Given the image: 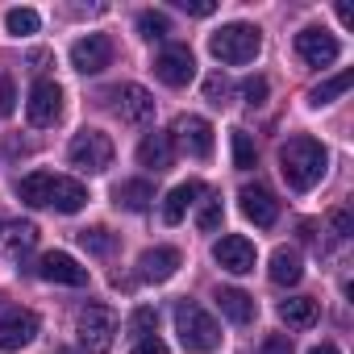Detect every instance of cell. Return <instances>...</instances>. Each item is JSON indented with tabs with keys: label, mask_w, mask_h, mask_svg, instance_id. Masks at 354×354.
<instances>
[{
	"label": "cell",
	"mask_w": 354,
	"mask_h": 354,
	"mask_svg": "<svg viewBox=\"0 0 354 354\" xmlns=\"http://www.w3.org/2000/svg\"><path fill=\"white\" fill-rule=\"evenodd\" d=\"M254 162H259V150H254L250 133H246V129H234V167H238V171H250Z\"/></svg>",
	"instance_id": "83f0119b"
},
{
	"label": "cell",
	"mask_w": 354,
	"mask_h": 354,
	"mask_svg": "<svg viewBox=\"0 0 354 354\" xmlns=\"http://www.w3.org/2000/svg\"><path fill=\"white\" fill-rule=\"evenodd\" d=\"M26 117H30V125H38V129H50V125L63 117V88H59L55 80H38V84L30 88Z\"/></svg>",
	"instance_id": "52a82bcc"
},
{
	"label": "cell",
	"mask_w": 354,
	"mask_h": 354,
	"mask_svg": "<svg viewBox=\"0 0 354 354\" xmlns=\"http://www.w3.org/2000/svg\"><path fill=\"white\" fill-rule=\"evenodd\" d=\"M209 50L230 63V67H242V63H254V55L263 50V34L246 21H234V26H221L213 38H209Z\"/></svg>",
	"instance_id": "277c9868"
},
{
	"label": "cell",
	"mask_w": 354,
	"mask_h": 354,
	"mask_svg": "<svg viewBox=\"0 0 354 354\" xmlns=\"http://www.w3.org/2000/svg\"><path fill=\"white\" fill-rule=\"evenodd\" d=\"M109 63H113V42L104 34H88L71 46V67L84 71V75H100Z\"/></svg>",
	"instance_id": "8fae6325"
},
{
	"label": "cell",
	"mask_w": 354,
	"mask_h": 354,
	"mask_svg": "<svg viewBox=\"0 0 354 354\" xmlns=\"http://www.w3.org/2000/svg\"><path fill=\"white\" fill-rule=\"evenodd\" d=\"M38 279H46V283H67V288H84L88 283V267H80L71 254H63V250H50V254H42L38 259Z\"/></svg>",
	"instance_id": "7c38bea8"
},
{
	"label": "cell",
	"mask_w": 354,
	"mask_h": 354,
	"mask_svg": "<svg viewBox=\"0 0 354 354\" xmlns=\"http://www.w3.org/2000/svg\"><path fill=\"white\" fill-rule=\"evenodd\" d=\"M0 113H13V84L0 80Z\"/></svg>",
	"instance_id": "74e56055"
},
{
	"label": "cell",
	"mask_w": 354,
	"mask_h": 354,
	"mask_svg": "<svg viewBox=\"0 0 354 354\" xmlns=\"http://www.w3.org/2000/svg\"><path fill=\"white\" fill-rule=\"evenodd\" d=\"M350 84H354V71H337L333 80H325V84H317V88L308 92V104H317V109H321V104H333L337 96L350 92Z\"/></svg>",
	"instance_id": "d4e9b609"
},
{
	"label": "cell",
	"mask_w": 354,
	"mask_h": 354,
	"mask_svg": "<svg viewBox=\"0 0 354 354\" xmlns=\"http://www.w3.org/2000/svg\"><path fill=\"white\" fill-rule=\"evenodd\" d=\"M21 201L34 209H59V213H80L88 205V188L71 175H50V171H34L17 184Z\"/></svg>",
	"instance_id": "6da1fadb"
},
{
	"label": "cell",
	"mask_w": 354,
	"mask_h": 354,
	"mask_svg": "<svg viewBox=\"0 0 354 354\" xmlns=\"http://www.w3.org/2000/svg\"><path fill=\"white\" fill-rule=\"evenodd\" d=\"M80 242H84V250H92V254H109V250H113V234H109L104 225L80 230Z\"/></svg>",
	"instance_id": "f546056e"
},
{
	"label": "cell",
	"mask_w": 354,
	"mask_h": 354,
	"mask_svg": "<svg viewBox=\"0 0 354 354\" xmlns=\"http://www.w3.org/2000/svg\"><path fill=\"white\" fill-rule=\"evenodd\" d=\"M317 317H321V308H317L313 296H292V300L279 304V321H283L288 329H313Z\"/></svg>",
	"instance_id": "44dd1931"
},
{
	"label": "cell",
	"mask_w": 354,
	"mask_h": 354,
	"mask_svg": "<svg viewBox=\"0 0 354 354\" xmlns=\"http://www.w3.org/2000/svg\"><path fill=\"white\" fill-rule=\"evenodd\" d=\"M154 75L167 84V88H188L196 80V59L188 46H162L154 55Z\"/></svg>",
	"instance_id": "ba28073f"
},
{
	"label": "cell",
	"mask_w": 354,
	"mask_h": 354,
	"mask_svg": "<svg viewBox=\"0 0 354 354\" xmlns=\"http://www.w3.org/2000/svg\"><path fill=\"white\" fill-rule=\"evenodd\" d=\"M38 26H42V17L34 9H9L5 13V30L13 38H30V34H38Z\"/></svg>",
	"instance_id": "484cf974"
},
{
	"label": "cell",
	"mask_w": 354,
	"mask_h": 354,
	"mask_svg": "<svg viewBox=\"0 0 354 354\" xmlns=\"http://www.w3.org/2000/svg\"><path fill=\"white\" fill-rule=\"evenodd\" d=\"M129 354H167V346H162V337H154V333H150V337H142Z\"/></svg>",
	"instance_id": "8d00e7d4"
},
{
	"label": "cell",
	"mask_w": 354,
	"mask_h": 354,
	"mask_svg": "<svg viewBox=\"0 0 354 354\" xmlns=\"http://www.w3.org/2000/svg\"><path fill=\"white\" fill-rule=\"evenodd\" d=\"M201 192H205V188H201L196 180H188V184H180V188H171L167 201H162V221H167V225H180L184 213H188V205H192Z\"/></svg>",
	"instance_id": "603a6c76"
},
{
	"label": "cell",
	"mask_w": 354,
	"mask_h": 354,
	"mask_svg": "<svg viewBox=\"0 0 354 354\" xmlns=\"http://www.w3.org/2000/svg\"><path fill=\"white\" fill-rule=\"evenodd\" d=\"M238 92H242V100L254 109V104H263V100H267V80H263V75H246V80L238 84Z\"/></svg>",
	"instance_id": "1f68e13d"
},
{
	"label": "cell",
	"mask_w": 354,
	"mask_h": 354,
	"mask_svg": "<svg viewBox=\"0 0 354 354\" xmlns=\"http://www.w3.org/2000/svg\"><path fill=\"white\" fill-rule=\"evenodd\" d=\"M113 201H117V209L146 213V209H150V201H154V188H150V180H125V184H117V188H113Z\"/></svg>",
	"instance_id": "7402d4cb"
},
{
	"label": "cell",
	"mask_w": 354,
	"mask_h": 354,
	"mask_svg": "<svg viewBox=\"0 0 354 354\" xmlns=\"http://www.w3.org/2000/svg\"><path fill=\"white\" fill-rule=\"evenodd\" d=\"M180 9H184V13H192V17H209V13H217L213 0H180Z\"/></svg>",
	"instance_id": "d590c367"
},
{
	"label": "cell",
	"mask_w": 354,
	"mask_h": 354,
	"mask_svg": "<svg viewBox=\"0 0 354 354\" xmlns=\"http://www.w3.org/2000/svg\"><path fill=\"white\" fill-rule=\"evenodd\" d=\"M117 113H121V121L142 125V121H150V113H154V96H150L142 84H125V88H117Z\"/></svg>",
	"instance_id": "ac0fdd59"
},
{
	"label": "cell",
	"mask_w": 354,
	"mask_h": 354,
	"mask_svg": "<svg viewBox=\"0 0 354 354\" xmlns=\"http://www.w3.org/2000/svg\"><path fill=\"white\" fill-rule=\"evenodd\" d=\"M217 304H221V313H225L234 325H250L254 313H259L254 296H246L242 288H221V292H217Z\"/></svg>",
	"instance_id": "ffe728a7"
},
{
	"label": "cell",
	"mask_w": 354,
	"mask_h": 354,
	"mask_svg": "<svg viewBox=\"0 0 354 354\" xmlns=\"http://www.w3.org/2000/svg\"><path fill=\"white\" fill-rule=\"evenodd\" d=\"M213 259L221 263V271H230V275H250L254 271V242L250 238H242V234H225L217 246H213Z\"/></svg>",
	"instance_id": "30bf717a"
},
{
	"label": "cell",
	"mask_w": 354,
	"mask_h": 354,
	"mask_svg": "<svg viewBox=\"0 0 354 354\" xmlns=\"http://www.w3.org/2000/svg\"><path fill=\"white\" fill-rule=\"evenodd\" d=\"M238 201H242V213H246L259 230H271V225L279 221V201H275L267 188H259V184H254V188H242Z\"/></svg>",
	"instance_id": "2e32d148"
},
{
	"label": "cell",
	"mask_w": 354,
	"mask_h": 354,
	"mask_svg": "<svg viewBox=\"0 0 354 354\" xmlns=\"http://www.w3.org/2000/svg\"><path fill=\"white\" fill-rule=\"evenodd\" d=\"M205 100L209 104H225L230 100V80L225 75H209L205 80Z\"/></svg>",
	"instance_id": "836d02e7"
},
{
	"label": "cell",
	"mask_w": 354,
	"mask_h": 354,
	"mask_svg": "<svg viewBox=\"0 0 354 354\" xmlns=\"http://www.w3.org/2000/svg\"><path fill=\"white\" fill-rule=\"evenodd\" d=\"M296 55H300L308 67H329V63H337L342 46H337V38H333L329 30L308 26V30H300V34H296Z\"/></svg>",
	"instance_id": "9c48e42d"
},
{
	"label": "cell",
	"mask_w": 354,
	"mask_h": 354,
	"mask_svg": "<svg viewBox=\"0 0 354 354\" xmlns=\"http://www.w3.org/2000/svg\"><path fill=\"white\" fill-rule=\"evenodd\" d=\"M34 333H38V317L30 308H13L0 317V350H21L34 342Z\"/></svg>",
	"instance_id": "4fadbf2b"
},
{
	"label": "cell",
	"mask_w": 354,
	"mask_h": 354,
	"mask_svg": "<svg viewBox=\"0 0 354 354\" xmlns=\"http://www.w3.org/2000/svg\"><path fill=\"white\" fill-rule=\"evenodd\" d=\"M221 217H225V209H221V196H205V201H201V213H196V230L213 234V230L221 225Z\"/></svg>",
	"instance_id": "f1b7e54d"
},
{
	"label": "cell",
	"mask_w": 354,
	"mask_h": 354,
	"mask_svg": "<svg viewBox=\"0 0 354 354\" xmlns=\"http://www.w3.org/2000/svg\"><path fill=\"white\" fill-rule=\"evenodd\" d=\"M75 333H80V346L88 354H104L117 337V313L104 304H84L75 317Z\"/></svg>",
	"instance_id": "8992f818"
},
{
	"label": "cell",
	"mask_w": 354,
	"mask_h": 354,
	"mask_svg": "<svg viewBox=\"0 0 354 354\" xmlns=\"http://www.w3.org/2000/svg\"><path fill=\"white\" fill-rule=\"evenodd\" d=\"M67 158H71V167H80L88 175H100V171L113 167V138L104 129H80L67 146Z\"/></svg>",
	"instance_id": "5b68a950"
},
{
	"label": "cell",
	"mask_w": 354,
	"mask_h": 354,
	"mask_svg": "<svg viewBox=\"0 0 354 354\" xmlns=\"http://www.w3.org/2000/svg\"><path fill=\"white\" fill-rule=\"evenodd\" d=\"M329 167V154L321 142L313 138H288L283 150H279V171H283V180L292 192H308L321 184V175Z\"/></svg>",
	"instance_id": "7a4b0ae2"
},
{
	"label": "cell",
	"mask_w": 354,
	"mask_h": 354,
	"mask_svg": "<svg viewBox=\"0 0 354 354\" xmlns=\"http://www.w3.org/2000/svg\"><path fill=\"white\" fill-rule=\"evenodd\" d=\"M138 34H142L146 42H158V38L171 34V21H167L162 13H154V9H142V13H138Z\"/></svg>",
	"instance_id": "4316f807"
},
{
	"label": "cell",
	"mask_w": 354,
	"mask_h": 354,
	"mask_svg": "<svg viewBox=\"0 0 354 354\" xmlns=\"http://www.w3.org/2000/svg\"><path fill=\"white\" fill-rule=\"evenodd\" d=\"M138 162L150 167V171H167L175 162V146H171V133H146L142 146H138Z\"/></svg>",
	"instance_id": "d6986e66"
},
{
	"label": "cell",
	"mask_w": 354,
	"mask_h": 354,
	"mask_svg": "<svg viewBox=\"0 0 354 354\" xmlns=\"http://www.w3.org/2000/svg\"><path fill=\"white\" fill-rule=\"evenodd\" d=\"M308 354H342V350H337V346H333V342H321V346H313V350H308Z\"/></svg>",
	"instance_id": "f35d334b"
},
{
	"label": "cell",
	"mask_w": 354,
	"mask_h": 354,
	"mask_svg": "<svg viewBox=\"0 0 354 354\" xmlns=\"http://www.w3.org/2000/svg\"><path fill=\"white\" fill-rule=\"evenodd\" d=\"M300 275H304V267H300V254H296L292 246H279V250L271 254V283H279V288H292V283H300Z\"/></svg>",
	"instance_id": "cb8c5ba5"
},
{
	"label": "cell",
	"mask_w": 354,
	"mask_h": 354,
	"mask_svg": "<svg viewBox=\"0 0 354 354\" xmlns=\"http://www.w3.org/2000/svg\"><path fill=\"white\" fill-rule=\"evenodd\" d=\"M175 133H180V142H184V150H188L192 158H209V154H213V125H209L205 117L184 113L180 121H175Z\"/></svg>",
	"instance_id": "5bb4252c"
},
{
	"label": "cell",
	"mask_w": 354,
	"mask_h": 354,
	"mask_svg": "<svg viewBox=\"0 0 354 354\" xmlns=\"http://www.w3.org/2000/svg\"><path fill=\"white\" fill-rule=\"evenodd\" d=\"M329 234H333V242H346V238L354 234V213H350V209H333V217H329Z\"/></svg>",
	"instance_id": "d6a6232c"
},
{
	"label": "cell",
	"mask_w": 354,
	"mask_h": 354,
	"mask_svg": "<svg viewBox=\"0 0 354 354\" xmlns=\"http://www.w3.org/2000/svg\"><path fill=\"white\" fill-rule=\"evenodd\" d=\"M154 321H158V313L150 308V304H142V308H133V317H129V337H150V329H154Z\"/></svg>",
	"instance_id": "4dcf8cb0"
},
{
	"label": "cell",
	"mask_w": 354,
	"mask_h": 354,
	"mask_svg": "<svg viewBox=\"0 0 354 354\" xmlns=\"http://www.w3.org/2000/svg\"><path fill=\"white\" fill-rule=\"evenodd\" d=\"M38 246V225L34 221H0V250L9 259H26Z\"/></svg>",
	"instance_id": "e0dca14e"
},
{
	"label": "cell",
	"mask_w": 354,
	"mask_h": 354,
	"mask_svg": "<svg viewBox=\"0 0 354 354\" xmlns=\"http://www.w3.org/2000/svg\"><path fill=\"white\" fill-rule=\"evenodd\" d=\"M259 354H292V337H283V333H271V337L259 346Z\"/></svg>",
	"instance_id": "e575fe53"
},
{
	"label": "cell",
	"mask_w": 354,
	"mask_h": 354,
	"mask_svg": "<svg viewBox=\"0 0 354 354\" xmlns=\"http://www.w3.org/2000/svg\"><path fill=\"white\" fill-rule=\"evenodd\" d=\"M175 333H180L184 350H196V354H209V350L221 346L217 321H213L196 300H180V304H175Z\"/></svg>",
	"instance_id": "3957f363"
},
{
	"label": "cell",
	"mask_w": 354,
	"mask_h": 354,
	"mask_svg": "<svg viewBox=\"0 0 354 354\" xmlns=\"http://www.w3.org/2000/svg\"><path fill=\"white\" fill-rule=\"evenodd\" d=\"M337 17H342V21L350 26V21H354V9H350V5H337Z\"/></svg>",
	"instance_id": "ab89813d"
},
{
	"label": "cell",
	"mask_w": 354,
	"mask_h": 354,
	"mask_svg": "<svg viewBox=\"0 0 354 354\" xmlns=\"http://www.w3.org/2000/svg\"><path fill=\"white\" fill-rule=\"evenodd\" d=\"M180 250L175 246H154V250H146L142 259H138V275L146 279V283H167L175 271H180Z\"/></svg>",
	"instance_id": "9a60e30c"
}]
</instances>
